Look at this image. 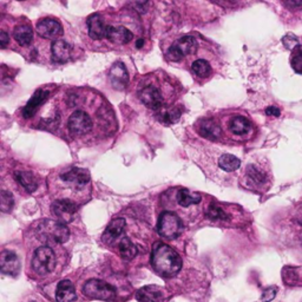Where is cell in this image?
Instances as JSON below:
<instances>
[{"label":"cell","instance_id":"6da1fadb","mask_svg":"<svg viewBox=\"0 0 302 302\" xmlns=\"http://www.w3.org/2000/svg\"><path fill=\"white\" fill-rule=\"evenodd\" d=\"M58 181L60 182V184H57V188L62 193L68 191L69 194L75 195L76 202L85 197V195H90V191H91L90 183L91 182H90V174L88 170L77 167H70L69 169L58 174Z\"/></svg>","mask_w":302,"mask_h":302},{"label":"cell","instance_id":"7a4b0ae2","mask_svg":"<svg viewBox=\"0 0 302 302\" xmlns=\"http://www.w3.org/2000/svg\"><path fill=\"white\" fill-rule=\"evenodd\" d=\"M151 264L159 275L174 277L181 269L182 260L170 246L157 242L151 254Z\"/></svg>","mask_w":302,"mask_h":302},{"label":"cell","instance_id":"3957f363","mask_svg":"<svg viewBox=\"0 0 302 302\" xmlns=\"http://www.w3.org/2000/svg\"><path fill=\"white\" fill-rule=\"evenodd\" d=\"M57 267V256L50 245L38 247L31 257V271L37 277H46Z\"/></svg>","mask_w":302,"mask_h":302},{"label":"cell","instance_id":"277c9868","mask_svg":"<svg viewBox=\"0 0 302 302\" xmlns=\"http://www.w3.org/2000/svg\"><path fill=\"white\" fill-rule=\"evenodd\" d=\"M36 234L40 242H53L56 245L66 242L70 236L66 223L51 220L40 221L37 225Z\"/></svg>","mask_w":302,"mask_h":302},{"label":"cell","instance_id":"5b68a950","mask_svg":"<svg viewBox=\"0 0 302 302\" xmlns=\"http://www.w3.org/2000/svg\"><path fill=\"white\" fill-rule=\"evenodd\" d=\"M83 294L90 299L110 301L116 298V289L106 281L100 278H90L84 284Z\"/></svg>","mask_w":302,"mask_h":302},{"label":"cell","instance_id":"8992f818","mask_svg":"<svg viewBox=\"0 0 302 302\" xmlns=\"http://www.w3.org/2000/svg\"><path fill=\"white\" fill-rule=\"evenodd\" d=\"M181 220L171 211H163L158 219V233L165 239H176L181 234Z\"/></svg>","mask_w":302,"mask_h":302},{"label":"cell","instance_id":"52a82bcc","mask_svg":"<svg viewBox=\"0 0 302 302\" xmlns=\"http://www.w3.org/2000/svg\"><path fill=\"white\" fill-rule=\"evenodd\" d=\"M197 50V42L194 37L185 36L177 39L168 50L167 57L173 62H178L183 57L194 54Z\"/></svg>","mask_w":302,"mask_h":302},{"label":"cell","instance_id":"ba28073f","mask_svg":"<svg viewBox=\"0 0 302 302\" xmlns=\"http://www.w3.org/2000/svg\"><path fill=\"white\" fill-rule=\"evenodd\" d=\"M68 129L72 136H84L92 130L91 117L83 110H76L68 120Z\"/></svg>","mask_w":302,"mask_h":302},{"label":"cell","instance_id":"9c48e42d","mask_svg":"<svg viewBox=\"0 0 302 302\" xmlns=\"http://www.w3.org/2000/svg\"><path fill=\"white\" fill-rule=\"evenodd\" d=\"M78 210V203L72 200L59 199L54 201L51 205L52 214L56 216L58 221L63 223H69L74 220L76 213Z\"/></svg>","mask_w":302,"mask_h":302},{"label":"cell","instance_id":"30bf717a","mask_svg":"<svg viewBox=\"0 0 302 302\" xmlns=\"http://www.w3.org/2000/svg\"><path fill=\"white\" fill-rule=\"evenodd\" d=\"M139 100L145 106L152 110H161L163 106V96L155 85H147L139 91Z\"/></svg>","mask_w":302,"mask_h":302},{"label":"cell","instance_id":"8fae6325","mask_svg":"<svg viewBox=\"0 0 302 302\" xmlns=\"http://www.w3.org/2000/svg\"><path fill=\"white\" fill-rule=\"evenodd\" d=\"M37 33L45 39H57L63 34V27L56 19L43 18L37 23Z\"/></svg>","mask_w":302,"mask_h":302},{"label":"cell","instance_id":"7c38bea8","mask_svg":"<svg viewBox=\"0 0 302 302\" xmlns=\"http://www.w3.org/2000/svg\"><path fill=\"white\" fill-rule=\"evenodd\" d=\"M0 268L4 274L16 277L20 272V261L13 251H2L0 255Z\"/></svg>","mask_w":302,"mask_h":302},{"label":"cell","instance_id":"4fadbf2b","mask_svg":"<svg viewBox=\"0 0 302 302\" xmlns=\"http://www.w3.org/2000/svg\"><path fill=\"white\" fill-rule=\"evenodd\" d=\"M245 177L246 184L251 185L254 189H260L266 184H268V176H267V174L255 164H251L247 167Z\"/></svg>","mask_w":302,"mask_h":302},{"label":"cell","instance_id":"5bb4252c","mask_svg":"<svg viewBox=\"0 0 302 302\" xmlns=\"http://www.w3.org/2000/svg\"><path fill=\"white\" fill-rule=\"evenodd\" d=\"M124 226H126V221L123 219H115L109 223L106 226L105 231L103 234V242L106 245H112L116 241L120 240L123 234Z\"/></svg>","mask_w":302,"mask_h":302},{"label":"cell","instance_id":"9a60e30c","mask_svg":"<svg viewBox=\"0 0 302 302\" xmlns=\"http://www.w3.org/2000/svg\"><path fill=\"white\" fill-rule=\"evenodd\" d=\"M139 302H164L165 295L163 289L158 286H145L136 294Z\"/></svg>","mask_w":302,"mask_h":302},{"label":"cell","instance_id":"2e32d148","mask_svg":"<svg viewBox=\"0 0 302 302\" xmlns=\"http://www.w3.org/2000/svg\"><path fill=\"white\" fill-rule=\"evenodd\" d=\"M105 38L115 44H127L132 40L133 34L132 32H130L126 27H122V26L117 27V26L107 25Z\"/></svg>","mask_w":302,"mask_h":302},{"label":"cell","instance_id":"e0dca14e","mask_svg":"<svg viewBox=\"0 0 302 302\" xmlns=\"http://www.w3.org/2000/svg\"><path fill=\"white\" fill-rule=\"evenodd\" d=\"M110 82H111L113 88L122 90L126 86L129 82V75L124 66V64L116 63L112 66L111 71H110Z\"/></svg>","mask_w":302,"mask_h":302},{"label":"cell","instance_id":"ac0fdd59","mask_svg":"<svg viewBox=\"0 0 302 302\" xmlns=\"http://www.w3.org/2000/svg\"><path fill=\"white\" fill-rule=\"evenodd\" d=\"M49 97V91H44V90H38L34 92V95L32 96L31 100L27 101L24 110H23V116L25 118H31L32 116H34V113L37 112V110L39 109V106L46 101V98Z\"/></svg>","mask_w":302,"mask_h":302},{"label":"cell","instance_id":"d6986e66","mask_svg":"<svg viewBox=\"0 0 302 302\" xmlns=\"http://www.w3.org/2000/svg\"><path fill=\"white\" fill-rule=\"evenodd\" d=\"M52 59L56 63H66L71 57V48L66 42L57 39L52 43Z\"/></svg>","mask_w":302,"mask_h":302},{"label":"cell","instance_id":"ffe728a7","mask_svg":"<svg viewBox=\"0 0 302 302\" xmlns=\"http://www.w3.org/2000/svg\"><path fill=\"white\" fill-rule=\"evenodd\" d=\"M77 294L74 283L70 280H63L58 283L56 289V301L57 302H72L76 300Z\"/></svg>","mask_w":302,"mask_h":302},{"label":"cell","instance_id":"44dd1931","mask_svg":"<svg viewBox=\"0 0 302 302\" xmlns=\"http://www.w3.org/2000/svg\"><path fill=\"white\" fill-rule=\"evenodd\" d=\"M88 27L90 37L94 38V39L105 38L107 25H105L100 14H92L91 17H89Z\"/></svg>","mask_w":302,"mask_h":302},{"label":"cell","instance_id":"7402d4cb","mask_svg":"<svg viewBox=\"0 0 302 302\" xmlns=\"http://www.w3.org/2000/svg\"><path fill=\"white\" fill-rule=\"evenodd\" d=\"M197 131L204 138L217 139L221 136V127L214 120H202L197 124Z\"/></svg>","mask_w":302,"mask_h":302},{"label":"cell","instance_id":"603a6c76","mask_svg":"<svg viewBox=\"0 0 302 302\" xmlns=\"http://www.w3.org/2000/svg\"><path fill=\"white\" fill-rule=\"evenodd\" d=\"M229 130L235 136H246L251 132L252 124L243 116H236L229 123Z\"/></svg>","mask_w":302,"mask_h":302},{"label":"cell","instance_id":"cb8c5ba5","mask_svg":"<svg viewBox=\"0 0 302 302\" xmlns=\"http://www.w3.org/2000/svg\"><path fill=\"white\" fill-rule=\"evenodd\" d=\"M176 200H177V203H178L181 207L187 208V207H190V205H193V204H199V203L201 202L202 197H201V195H200V194L193 193V191L183 188V189H179L178 193H177Z\"/></svg>","mask_w":302,"mask_h":302},{"label":"cell","instance_id":"d4e9b609","mask_svg":"<svg viewBox=\"0 0 302 302\" xmlns=\"http://www.w3.org/2000/svg\"><path fill=\"white\" fill-rule=\"evenodd\" d=\"M14 177H16L17 182H18L27 193L31 194L37 190L38 181L33 174L27 173V171H18V173H16Z\"/></svg>","mask_w":302,"mask_h":302},{"label":"cell","instance_id":"484cf974","mask_svg":"<svg viewBox=\"0 0 302 302\" xmlns=\"http://www.w3.org/2000/svg\"><path fill=\"white\" fill-rule=\"evenodd\" d=\"M13 37L20 46H28L33 38V31L30 25H19L14 28Z\"/></svg>","mask_w":302,"mask_h":302},{"label":"cell","instance_id":"4316f807","mask_svg":"<svg viewBox=\"0 0 302 302\" xmlns=\"http://www.w3.org/2000/svg\"><path fill=\"white\" fill-rule=\"evenodd\" d=\"M118 252H120L121 257L124 258V260H132L138 252L137 247L133 245L126 236H123L120 239V242H118Z\"/></svg>","mask_w":302,"mask_h":302},{"label":"cell","instance_id":"83f0119b","mask_svg":"<svg viewBox=\"0 0 302 302\" xmlns=\"http://www.w3.org/2000/svg\"><path fill=\"white\" fill-rule=\"evenodd\" d=\"M240 165H241L240 159L235 157L234 155H230V153H225V155L221 156L219 159V167L222 170L226 171V173H231V171L239 169Z\"/></svg>","mask_w":302,"mask_h":302},{"label":"cell","instance_id":"f1b7e54d","mask_svg":"<svg viewBox=\"0 0 302 302\" xmlns=\"http://www.w3.org/2000/svg\"><path fill=\"white\" fill-rule=\"evenodd\" d=\"M282 278L286 286H298L300 284V269L295 267H284L282 271Z\"/></svg>","mask_w":302,"mask_h":302},{"label":"cell","instance_id":"f546056e","mask_svg":"<svg viewBox=\"0 0 302 302\" xmlns=\"http://www.w3.org/2000/svg\"><path fill=\"white\" fill-rule=\"evenodd\" d=\"M205 215H207L208 219L211 221H226L229 219L228 214L226 213L225 209L221 207V205L216 204V203L209 204Z\"/></svg>","mask_w":302,"mask_h":302},{"label":"cell","instance_id":"4dcf8cb0","mask_svg":"<svg viewBox=\"0 0 302 302\" xmlns=\"http://www.w3.org/2000/svg\"><path fill=\"white\" fill-rule=\"evenodd\" d=\"M191 69H193L194 74H195L196 76H199V77H202V78L208 77V76L210 75V72H211L210 64H209L207 60H204V59H197L196 62H194L193 66H191Z\"/></svg>","mask_w":302,"mask_h":302},{"label":"cell","instance_id":"1f68e13d","mask_svg":"<svg viewBox=\"0 0 302 302\" xmlns=\"http://www.w3.org/2000/svg\"><path fill=\"white\" fill-rule=\"evenodd\" d=\"M181 117V112H179L178 109H168L164 110V111L161 112L159 115V120L167 124H173L179 120Z\"/></svg>","mask_w":302,"mask_h":302},{"label":"cell","instance_id":"d6a6232c","mask_svg":"<svg viewBox=\"0 0 302 302\" xmlns=\"http://www.w3.org/2000/svg\"><path fill=\"white\" fill-rule=\"evenodd\" d=\"M14 204L13 197L10 193L2 190L1 191V203H0V209H1L2 213H8L11 210Z\"/></svg>","mask_w":302,"mask_h":302},{"label":"cell","instance_id":"836d02e7","mask_svg":"<svg viewBox=\"0 0 302 302\" xmlns=\"http://www.w3.org/2000/svg\"><path fill=\"white\" fill-rule=\"evenodd\" d=\"M282 43H283V45L288 49V50H293V49L299 45L298 38H296L294 34H287L286 37H283Z\"/></svg>","mask_w":302,"mask_h":302},{"label":"cell","instance_id":"e575fe53","mask_svg":"<svg viewBox=\"0 0 302 302\" xmlns=\"http://www.w3.org/2000/svg\"><path fill=\"white\" fill-rule=\"evenodd\" d=\"M292 65L295 71L302 72V50H299L292 59Z\"/></svg>","mask_w":302,"mask_h":302},{"label":"cell","instance_id":"d590c367","mask_svg":"<svg viewBox=\"0 0 302 302\" xmlns=\"http://www.w3.org/2000/svg\"><path fill=\"white\" fill-rule=\"evenodd\" d=\"M277 288H275V287H271V288H267L266 290H264L263 294H262V301L263 302L272 301L273 299H274L275 296H277Z\"/></svg>","mask_w":302,"mask_h":302},{"label":"cell","instance_id":"8d00e7d4","mask_svg":"<svg viewBox=\"0 0 302 302\" xmlns=\"http://www.w3.org/2000/svg\"><path fill=\"white\" fill-rule=\"evenodd\" d=\"M283 2L289 8H298L302 6V0H283Z\"/></svg>","mask_w":302,"mask_h":302},{"label":"cell","instance_id":"74e56055","mask_svg":"<svg viewBox=\"0 0 302 302\" xmlns=\"http://www.w3.org/2000/svg\"><path fill=\"white\" fill-rule=\"evenodd\" d=\"M266 113L268 116H274V117H278L280 116V110L275 106H269L266 109Z\"/></svg>","mask_w":302,"mask_h":302},{"label":"cell","instance_id":"f35d334b","mask_svg":"<svg viewBox=\"0 0 302 302\" xmlns=\"http://www.w3.org/2000/svg\"><path fill=\"white\" fill-rule=\"evenodd\" d=\"M8 40H10V38H8V34L5 31H1V33H0V43H1L2 48H6Z\"/></svg>","mask_w":302,"mask_h":302},{"label":"cell","instance_id":"ab89813d","mask_svg":"<svg viewBox=\"0 0 302 302\" xmlns=\"http://www.w3.org/2000/svg\"><path fill=\"white\" fill-rule=\"evenodd\" d=\"M298 222L300 223V225H302V207L300 208V210H299V213H298Z\"/></svg>","mask_w":302,"mask_h":302},{"label":"cell","instance_id":"60d3db41","mask_svg":"<svg viewBox=\"0 0 302 302\" xmlns=\"http://www.w3.org/2000/svg\"><path fill=\"white\" fill-rule=\"evenodd\" d=\"M142 45H143V40H142V39H139L138 42H137V44H136V46H137V48H141Z\"/></svg>","mask_w":302,"mask_h":302}]
</instances>
